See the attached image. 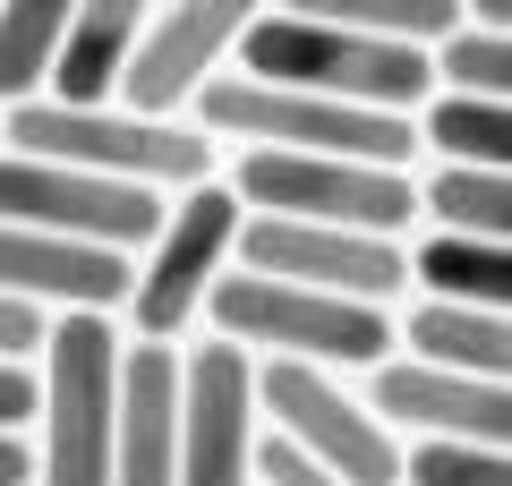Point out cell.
I'll list each match as a JSON object with an SVG mask.
<instances>
[{"instance_id": "1", "label": "cell", "mask_w": 512, "mask_h": 486, "mask_svg": "<svg viewBox=\"0 0 512 486\" xmlns=\"http://www.w3.org/2000/svg\"><path fill=\"white\" fill-rule=\"evenodd\" d=\"M35 486H111V410H120V324L103 307H60L35 350Z\"/></svg>"}, {"instance_id": "2", "label": "cell", "mask_w": 512, "mask_h": 486, "mask_svg": "<svg viewBox=\"0 0 512 486\" xmlns=\"http://www.w3.org/2000/svg\"><path fill=\"white\" fill-rule=\"evenodd\" d=\"M239 77L333 94V103H367V111H419L427 94H436L427 43L359 35V26L291 18V9H256V26L239 35Z\"/></svg>"}, {"instance_id": "3", "label": "cell", "mask_w": 512, "mask_h": 486, "mask_svg": "<svg viewBox=\"0 0 512 486\" xmlns=\"http://www.w3.org/2000/svg\"><path fill=\"white\" fill-rule=\"evenodd\" d=\"M205 316L248 359L376 367L393 350V307L342 299V290H308V282H274V273H214L205 282Z\"/></svg>"}, {"instance_id": "4", "label": "cell", "mask_w": 512, "mask_h": 486, "mask_svg": "<svg viewBox=\"0 0 512 486\" xmlns=\"http://www.w3.org/2000/svg\"><path fill=\"white\" fill-rule=\"evenodd\" d=\"M0 145L43 162H77V171H111V180H146V188H197L214 171V145L188 120H146L120 103H0Z\"/></svg>"}, {"instance_id": "5", "label": "cell", "mask_w": 512, "mask_h": 486, "mask_svg": "<svg viewBox=\"0 0 512 486\" xmlns=\"http://www.w3.org/2000/svg\"><path fill=\"white\" fill-rule=\"evenodd\" d=\"M197 120L214 128V137L282 145V154H350V162H393V171L419 154L410 111H367V103H333V94L265 86V77H205Z\"/></svg>"}, {"instance_id": "6", "label": "cell", "mask_w": 512, "mask_h": 486, "mask_svg": "<svg viewBox=\"0 0 512 486\" xmlns=\"http://www.w3.org/2000/svg\"><path fill=\"white\" fill-rule=\"evenodd\" d=\"M239 205L291 222H342V231H384L402 239V222H419V188L393 162H350V154H282V145H248L239 154Z\"/></svg>"}, {"instance_id": "7", "label": "cell", "mask_w": 512, "mask_h": 486, "mask_svg": "<svg viewBox=\"0 0 512 486\" xmlns=\"http://www.w3.org/2000/svg\"><path fill=\"white\" fill-rule=\"evenodd\" d=\"M163 205L171 197L146 180H111V171H77V162H43V154L0 145V222H35V231L128 256L163 231Z\"/></svg>"}, {"instance_id": "8", "label": "cell", "mask_w": 512, "mask_h": 486, "mask_svg": "<svg viewBox=\"0 0 512 486\" xmlns=\"http://www.w3.org/2000/svg\"><path fill=\"white\" fill-rule=\"evenodd\" d=\"M239 214H248V205L222 180H197V188H180V197L163 205V231L146 239L154 256L128 273V299H120L146 342L188 333V316L205 307V282L222 273V256H231V239H239Z\"/></svg>"}, {"instance_id": "9", "label": "cell", "mask_w": 512, "mask_h": 486, "mask_svg": "<svg viewBox=\"0 0 512 486\" xmlns=\"http://www.w3.org/2000/svg\"><path fill=\"white\" fill-rule=\"evenodd\" d=\"M256 410H265L274 435H291L299 452H316L342 486H402V444H393V427L367 418L350 393H333L325 367L256 359Z\"/></svg>"}, {"instance_id": "10", "label": "cell", "mask_w": 512, "mask_h": 486, "mask_svg": "<svg viewBox=\"0 0 512 486\" xmlns=\"http://www.w3.org/2000/svg\"><path fill=\"white\" fill-rule=\"evenodd\" d=\"M231 256H239L248 273L308 282V290H342V299H376V307H393V290L410 282L402 239L342 231V222H291V214H239Z\"/></svg>"}, {"instance_id": "11", "label": "cell", "mask_w": 512, "mask_h": 486, "mask_svg": "<svg viewBox=\"0 0 512 486\" xmlns=\"http://www.w3.org/2000/svg\"><path fill=\"white\" fill-rule=\"evenodd\" d=\"M265 0H154L146 35L120 69V111H146V120H171V111L197 103V86L239 52V35L256 26Z\"/></svg>"}, {"instance_id": "12", "label": "cell", "mask_w": 512, "mask_h": 486, "mask_svg": "<svg viewBox=\"0 0 512 486\" xmlns=\"http://www.w3.org/2000/svg\"><path fill=\"white\" fill-rule=\"evenodd\" d=\"M171 486H256V359L205 342L180 359V469Z\"/></svg>"}, {"instance_id": "13", "label": "cell", "mask_w": 512, "mask_h": 486, "mask_svg": "<svg viewBox=\"0 0 512 486\" xmlns=\"http://www.w3.org/2000/svg\"><path fill=\"white\" fill-rule=\"evenodd\" d=\"M367 401H376L384 427H410V435L512 444V401L495 376H453V367H427V359H376Z\"/></svg>"}, {"instance_id": "14", "label": "cell", "mask_w": 512, "mask_h": 486, "mask_svg": "<svg viewBox=\"0 0 512 486\" xmlns=\"http://www.w3.org/2000/svg\"><path fill=\"white\" fill-rule=\"evenodd\" d=\"M180 469V350H120V410H111V486H171Z\"/></svg>"}, {"instance_id": "15", "label": "cell", "mask_w": 512, "mask_h": 486, "mask_svg": "<svg viewBox=\"0 0 512 486\" xmlns=\"http://www.w3.org/2000/svg\"><path fill=\"white\" fill-rule=\"evenodd\" d=\"M128 256L120 248H86V239L35 231V222H0V290L35 307H120L128 299Z\"/></svg>"}, {"instance_id": "16", "label": "cell", "mask_w": 512, "mask_h": 486, "mask_svg": "<svg viewBox=\"0 0 512 486\" xmlns=\"http://www.w3.org/2000/svg\"><path fill=\"white\" fill-rule=\"evenodd\" d=\"M146 18H154V0H77L69 35L52 52V77H43V103H111Z\"/></svg>"}, {"instance_id": "17", "label": "cell", "mask_w": 512, "mask_h": 486, "mask_svg": "<svg viewBox=\"0 0 512 486\" xmlns=\"http://www.w3.org/2000/svg\"><path fill=\"white\" fill-rule=\"evenodd\" d=\"M402 342H410V359H427V367H453V376H495V384H504V367H512L504 307L419 299V307L402 316Z\"/></svg>"}, {"instance_id": "18", "label": "cell", "mask_w": 512, "mask_h": 486, "mask_svg": "<svg viewBox=\"0 0 512 486\" xmlns=\"http://www.w3.org/2000/svg\"><path fill=\"white\" fill-rule=\"evenodd\" d=\"M410 273L427 282V299H461V307H504L512 299V256L504 239H470V231H436Z\"/></svg>"}, {"instance_id": "19", "label": "cell", "mask_w": 512, "mask_h": 486, "mask_svg": "<svg viewBox=\"0 0 512 486\" xmlns=\"http://www.w3.org/2000/svg\"><path fill=\"white\" fill-rule=\"evenodd\" d=\"M419 145H436L444 162H512V111L504 94H427L419 103Z\"/></svg>"}, {"instance_id": "20", "label": "cell", "mask_w": 512, "mask_h": 486, "mask_svg": "<svg viewBox=\"0 0 512 486\" xmlns=\"http://www.w3.org/2000/svg\"><path fill=\"white\" fill-rule=\"evenodd\" d=\"M419 214H436V231H470V239H504L512 231V180L504 162H444L419 188Z\"/></svg>"}, {"instance_id": "21", "label": "cell", "mask_w": 512, "mask_h": 486, "mask_svg": "<svg viewBox=\"0 0 512 486\" xmlns=\"http://www.w3.org/2000/svg\"><path fill=\"white\" fill-rule=\"evenodd\" d=\"M77 0H0V103H26L52 77V52L69 35Z\"/></svg>"}, {"instance_id": "22", "label": "cell", "mask_w": 512, "mask_h": 486, "mask_svg": "<svg viewBox=\"0 0 512 486\" xmlns=\"http://www.w3.org/2000/svg\"><path fill=\"white\" fill-rule=\"evenodd\" d=\"M291 18H325V26H359V35H393V43H436L461 26V0H282Z\"/></svg>"}, {"instance_id": "23", "label": "cell", "mask_w": 512, "mask_h": 486, "mask_svg": "<svg viewBox=\"0 0 512 486\" xmlns=\"http://www.w3.org/2000/svg\"><path fill=\"white\" fill-rule=\"evenodd\" d=\"M427 69H436L444 94H504L512 86V35L504 26H470L461 18L453 35L427 43Z\"/></svg>"}, {"instance_id": "24", "label": "cell", "mask_w": 512, "mask_h": 486, "mask_svg": "<svg viewBox=\"0 0 512 486\" xmlns=\"http://www.w3.org/2000/svg\"><path fill=\"white\" fill-rule=\"evenodd\" d=\"M402 486H512L504 444H461V435H419L402 452Z\"/></svg>"}, {"instance_id": "25", "label": "cell", "mask_w": 512, "mask_h": 486, "mask_svg": "<svg viewBox=\"0 0 512 486\" xmlns=\"http://www.w3.org/2000/svg\"><path fill=\"white\" fill-rule=\"evenodd\" d=\"M256 478L265 486H342L316 452H299L291 435H256Z\"/></svg>"}, {"instance_id": "26", "label": "cell", "mask_w": 512, "mask_h": 486, "mask_svg": "<svg viewBox=\"0 0 512 486\" xmlns=\"http://www.w3.org/2000/svg\"><path fill=\"white\" fill-rule=\"evenodd\" d=\"M43 324H52V307L9 299V290H0V359H35V350H43Z\"/></svg>"}, {"instance_id": "27", "label": "cell", "mask_w": 512, "mask_h": 486, "mask_svg": "<svg viewBox=\"0 0 512 486\" xmlns=\"http://www.w3.org/2000/svg\"><path fill=\"white\" fill-rule=\"evenodd\" d=\"M0 427H35V359H0Z\"/></svg>"}, {"instance_id": "28", "label": "cell", "mask_w": 512, "mask_h": 486, "mask_svg": "<svg viewBox=\"0 0 512 486\" xmlns=\"http://www.w3.org/2000/svg\"><path fill=\"white\" fill-rule=\"evenodd\" d=\"M0 486H35V444H26V427H0Z\"/></svg>"}, {"instance_id": "29", "label": "cell", "mask_w": 512, "mask_h": 486, "mask_svg": "<svg viewBox=\"0 0 512 486\" xmlns=\"http://www.w3.org/2000/svg\"><path fill=\"white\" fill-rule=\"evenodd\" d=\"M504 9H512V0H461V18H470V26H504Z\"/></svg>"}]
</instances>
